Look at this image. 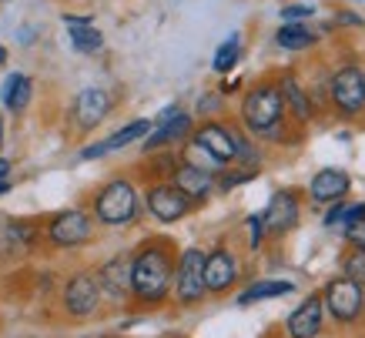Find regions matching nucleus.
I'll return each mask as SVG.
<instances>
[{"mask_svg": "<svg viewBox=\"0 0 365 338\" xmlns=\"http://www.w3.org/2000/svg\"><path fill=\"white\" fill-rule=\"evenodd\" d=\"M248 231H252V248H258V245H262V235H265L262 215H252V218H248Z\"/></svg>", "mask_w": 365, "mask_h": 338, "instance_id": "obj_29", "label": "nucleus"}, {"mask_svg": "<svg viewBox=\"0 0 365 338\" xmlns=\"http://www.w3.org/2000/svg\"><path fill=\"white\" fill-rule=\"evenodd\" d=\"M171 185L185 198H191V205H195V201H205L215 191V171H205V168H195V164L185 161L171 171Z\"/></svg>", "mask_w": 365, "mask_h": 338, "instance_id": "obj_14", "label": "nucleus"}, {"mask_svg": "<svg viewBox=\"0 0 365 338\" xmlns=\"http://www.w3.org/2000/svg\"><path fill=\"white\" fill-rule=\"evenodd\" d=\"M111 108H114V101L104 88H84L78 98H74V118H78V128L81 131L98 128L101 121L111 114Z\"/></svg>", "mask_w": 365, "mask_h": 338, "instance_id": "obj_12", "label": "nucleus"}, {"mask_svg": "<svg viewBox=\"0 0 365 338\" xmlns=\"http://www.w3.org/2000/svg\"><path fill=\"white\" fill-rule=\"evenodd\" d=\"M98 288L111 295V298H124L131 295V255H118L98 272Z\"/></svg>", "mask_w": 365, "mask_h": 338, "instance_id": "obj_18", "label": "nucleus"}, {"mask_svg": "<svg viewBox=\"0 0 365 338\" xmlns=\"http://www.w3.org/2000/svg\"><path fill=\"white\" fill-rule=\"evenodd\" d=\"M238 278V265H235V255L225 248H215L211 255H205V292L222 295L228 292Z\"/></svg>", "mask_w": 365, "mask_h": 338, "instance_id": "obj_13", "label": "nucleus"}, {"mask_svg": "<svg viewBox=\"0 0 365 338\" xmlns=\"http://www.w3.org/2000/svg\"><path fill=\"white\" fill-rule=\"evenodd\" d=\"M345 278H352V282L365 285V251L355 248L349 258H345Z\"/></svg>", "mask_w": 365, "mask_h": 338, "instance_id": "obj_26", "label": "nucleus"}, {"mask_svg": "<svg viewBox=\"0 0 365 338\" xmlns=\"http://www.w3.org/2000/svg\"><path fill=\"white\" fill-rule=\"evenodd\" d=\"M262 225H265V231H272V235L292 231L295 225H299V201L288 195V191L272 195V201H268V208H265V215H262Z\"/></svg>", "mask_w": 365, "mask_h": 338, "instance_id": "obj_16", "label": "nucleus"}, {"mask_svg": "<svg viewBox=\"0 0 365 338\" xmlns=\"http://www.w3.org/2000/svg\"><path fill=\"white\" fill-rule=\"evenodd\" d=\"M242 121L245 128L258 138H278L282 121H285V98L275 84H258L248 91L242 101Z\"/></svg>", "mask_w": 365, "mask_h": 338, "instance_id": "obj_2", "label": "nucleus"}, {"mask_svg": "<svg viewBox=\"0 0 365 338\" xmlns=\"http://www.w3.org/2000/svg\"><path fill=\"white\" fill-rule=\"evenodd\" d=\"M191 144L201 148L218 168L238 161V131L225 128L218 121H208V124H201L198 131H191Z\"/></svg>", "mask_w": 365, "mask_h": 338, "instance_id": "obj_6", "label": "nucleus"}, {"mask_svg": "<svg viewBox=\"0 0 365 338\" xmlns=\"http://www.w3.org/2000/svg\"><path fill=\"white\" fill-rule=\"evenodd\" d=\"M275 41L282 51H305V47H312L319 37H315L305 24H282L275 34Z\"/></svg>", "mask_w": 365, "mask_h": 338, "instance_id": "obj_21", "label": "nucleus"}, {"mask_svg": "<svg viewBox=\"0 0 365 338\" xmlns=\"http://www.w3.org/2000/svg\"><path fill=\"white\" fill-rule=\"evenodd\" d=\"M278 14H282V24H302L315 14V7H312V4H288V7H282Z\"/></svg>", "mask_w": 365, "mask_h": 338, "instance_id": "obj_27", "label": "nucleus"}, {"mask_svg": "<svg viewBox=\"0 0 365 338\" xmlns=\"http://www.w3.org/2000/svg\"><path fill=\"white\" fill-rule=\"evenodd\" d=\"M288 338H315L322 332V302L319 298H309L302 308L292 312L288 318Z\"/></svg>", "mask_w": 365, "mask_h": 338, "instance_id": "obj_19", "label": "nucleus"}, {"mask_svg": "<svg viewBox=\"0 0 365 338\" xmlns=\"http://www.w3.org/2000/svg\"><path fill=\"white\" fill-rule=\"evenodd\" d=\"M141 211V195L138 188L128 181V178H114L94 195V218L98 225H108V228H124L131 225Z\"/></svg>", "mask_w": 365, "mask_h": 338, "instance_id": "obj_3", "label": "nucleus"}, {"mask_svg": "<svg viewBox=\"0 0 365 338\" xmlns=\"http://www.w3.org/2000/svg\"><path fill=\"white\" fill-rule=\"evenodd\" d=\"M295 285L292 282H255L238 295V305H252V302H265V298H278V295H292Z\"/></svg>", "mask_w": 365, "mask_h": 338, "instance_id": "obj_22", "label": "nucleus"}, {"mask_svg": "<svg viewBox=\"0 0 365 338\" xmlns=\"http://www.w3.org/2000/svg\"><path fill=\"white\" fill-rule=\"evenodd\" d=\"M0 144H4V118H0Z\"/></svg>", "mask_w": 365, "mask_h": 338, "instance_id": "obj_34", "label": "nucleus"}, {"mask_svg": "<svg viewBox=\"0 0 365 338\" xmlns=\"http://www.w3.org/2000/svg\"><path fill=\"white\" fill-rule=\"evenodd\" d=\"M175 285V258L165 245H144L131 255V295L138 302L158 305Z\"/></svg>", "mask_w": 365, "mask_h": 338, "instance_id": "obj_1", "label": "nucleus"}, {"mask_svg": "<svg viewBox=\"0 0 365 338\" xmlns=\"http://www.w3.org/2000/svg\"><path fill=\"white\" fill-rule=\"evenodd\" d=\"M0 64H7V51L4 47H0Z\"/></svg>", "mask_w": 365, "mask_h": 338, "instance_id": "obj_33", "label": "nucleus"}, {"mask_svg": "<svg viewBox=\"0 0 365 338\" xmlns=\"http://www.w3.org/2000/svg\"><path fill=\"white\" fill-rule=\"evenodd\" d=\"M335 21L339 24H362V17H355V14H339Z\"/></svg>", "mask_w": 365, "mask_h": 338, "instance_id": "obj_31", "label": "nucleus"}, {"mask_svg": "<svg viewBox=\"0 0 365 338\" xmlns=\"http://www.w3.org/2000/svg\"><path fill=\"white\" fill-rule=\"evenodd\" d=\"M34 98V81L27 74H7L4 77V88H0V104L11 111V114H21Z\"/></svg>", "mask_w": 365, "mask_h": 338, "instance_id": "obj_20", "label": "nucleus"}, {"mask_svg": "<svg viewBox=\"0 0 365 338\" xmlns=\"http://www.w3.org/2000/svg\"><path fill=\"white\" fill-rule=\"evenodd\" d=\"M144 205H148V211H151L158 221L171 225V221H181L191 211V198L181 195V191H178L171 181H161V185H151V188H148Z\"/></svg>", "mask_w": 365, "mask_h": 338, "instance_id": "obj_8", "label": "nucleus"}, {"mask_svg": "<svg viewBox=\"0 0 365 338\" xmlns=\"http://www.w3.org/2000/svg\"><path fill=\"white\" fill-rule=\"evenodd\" d=\"M151 128H155V121H148V118L131 121V124L118 128L111 138H104V141L84 148V151H81V161H98V158H104V154H114V151H121V148H128V144H138L141 138L151 134Z\"/></svg>", "mask_w": 365, "mask_h": 338, "instance_id": "obj_11", "label": "nucleus"}, {"mask_svg": "<svg viewBox=\"0 0 365 338\" xmlns=\"http://www.w3.org/2000/svg\"><path fill=\"white\" fill-rule=\"evenodd\" d=\"M11 171H14V164L7 161V158H0V185H7V181H11Z\"/></svg>", "mask_w": 365, "mask_h": 338, "instance_id": "obj_30", "label": "nucleus"}, {"mask_svg": "<svg viewBox=\"0 0 365 338\" xmlns=\"http://www.w3.org/2000/svg\"><path fill=\"white\" fill-rule=\"evenodd\" d=\"M71 44H74V51H81V54H94V51H101L104 47V37H101L98 27H71Z\"/></svg>", "mask_w": 365, "mask_h": 338, "instance_id": "obj_25", "label": "nucleus"}, {"mask_svg": "<svg viewBox=\"0 0 365 338\" xmlns=\"http://www.w3.org/2000/svg\"><path fill=\"white\" fill-rule=\"evenodd\" d=\"M282 98H285V108H292L295 111V118L299 121H309L312 118V108H309V98H305V91L299 88V81L292 74H285L282 77Z\"/></svg>", "mask_w": 365, "mask_h": 338, "instance_id": "obj_23", "label": "nucleus"}, {"mask_svg": "<svg viewBox=\"0 0 365 338\" xmlns=\"http://www.w3.org/2000/svg\"><path fill=\"white\" fill-rule=\"evenodd\" d=\"M329 94H332L335 108L342 111V114H359L365 108V74L352 64L342 67L329 81Z\"/></svg>", "mask_w": 365, "mask_h": 338, "instance_id": "obj_7", "label": "nucleus"}, {"mask_svg": "<svg viewBox=\"0 0 365 338\" xmlns=\"http://www.w3.org/2000/svg\"><path fill=\"white\" fill-rule=\"evenodd\" d=\"M101 305V288H98V278L88 272H81L74 275L71 282H67L64 288V308H67V315H74V318H88L94 315Z\"/></svg>", "mask_w": 365, "mask_h": 338, "instance_id": "obj_10", "label": "nucleus"}, {"mask_svg": "<svg viewBox=\"0 0 365 338\" xmlns=\"http://www.w3.org/2000/svg\"><path fill=\"white\" fill-rule=\"evenodd\" d=\"M7 191H11V181H7V185H0V198L7 195Z\"/></svg>", "mask_w": 365, "mask_h": 338, "instance_id": "obj_32", "label": "nucleus"}, {"mask_svg": "<svg viewBox=\"0 0 365 338\" xmlns=\"http://www.w3.org/2000/svg\"><path fill=\"white\" fill-rule=\"evenodd\" d=\"M349 175H345L342 168H322L319 175L312 178V198L319 201V205H335V201H342L345 195H349Z\"/></svg>", "mask_w": 365, "mask_h": 338, "instance_id": "obj_17", "label": "nucleus"}, {"mask_svg": "<svg viewBox=\"0 0 365 338\" xmlns=\"http://www.w3.org/2000/svg\"><path fill=\"white\" fill-rule=\"evenodd\" d=\"M191 131H195V118L191 114H185V111H178L175 118L161 121L155 131L148 134V141H144V151H165V148H171V144L185 141V138H191Z\"/></svg>", "mask_w": 365, "mask_h": 338, "instance_id": "obj_15", "label": "nucleus"}, {"mask_svg": "<svg viewBox=\"0 0 365 338\" xmlns=\"http://www.w3.org/2000/svg\"><path fill=\"white\" fill-rule=\"evenodd\" d=\"M345 231H349V241H352L355 248L365 251V218H362V221H355V225H349Z\"/></svg>", "mask_w": 365, "mask_h": 338, "instance_id": "obj_28", "label": "nucleus"}, {"mask_svg": "<svg viewBox=\"0 0 365 338\" xmlns=\"http://www.w3.org/2000/svg\"><path fill=\"white\" fill-rule=\"evenodd\" d=\"M175 295L181 305H198L205 298V251L185 248L175 265Z\"/></svg>", "mask_w": 365, "mask_h": 338, "instance_id": "obj_4", "label": "nucleus"}, {"mask_svg": "<svg viewBox=\"0 0 365 338\" xmlns=\"http://www.w3.org/2000/svg\"><path fill=\"white\" fill-rule=\"evenodd\" d=\"M238 57H242V37L238 34H232L228 41H225L218 51H215V61H211V67L218 71V74H228L235 64H238Z\"/></svg>", "mask_w": 365, "mask_h": 338, "instance_id": "obj_24", "label": "nucleus"}, {"mask_svg": "<svg viewBox=\"0 0 365 338\" xmlns=\"http://www.w3.org/2000/svg\"><path fill=\"white\" fill-rule=\"evenodd\" d=\"M94 235V218L81 208H67V211H57L54 218L47 221V238L57 248H78L84 241H91Z\"/></svg>", "mask_w": 365, "mask_h": 338, "instance_id": "obj_5", "label": "nucleus"}, {"mask_svg": "<svg viewBox=\"0 0 365 338\" xmlns=\"http://www.w3.org/2000/svg\"><path fill=\"white\" fill-rule=\"evenodd\" d=\"M325 305H329V312H332L339 322L359 318V312H362V305H365L362 285L352 282V278H335V282H329V288H325Z\"/></svg>", "mask_w": 365, "mask_h": 338, "instance_id": "obj_9", "label": "nucleus"}]
</instances>
